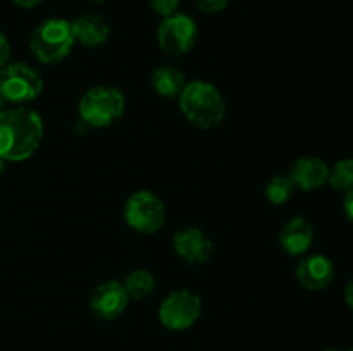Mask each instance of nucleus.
<instances>
[{
	"label": "nucleus",
	"instance_id": "nucleus-1",
	"mask_svg": "<svg viewBox=\"0 0 353 351\" xmlns=\"http://www.w3.org/2000/svg\"><path fill=\"white\" fill-rule=\"evenodd\" d=\"M43 120L30 107H12L0 114V157L6 162H23L34 155L43 140Z\"/></svg>",
	"mask_w": 353,
	"mask_h": 351
},
{
	"label": "nucleus",
	"instance_id": "nucleus-2",
	"mask_svg": "<svg viewBox=\"0 0 353 351\" xmlns=\"http://www.w3.org/2000/svg\"><path fill=\"white\" fill-rule=\"evenodd\" d=\"M178 100L183 116L199 129H212L219 126L226 116V102L221 92L217 86L203 79L190 81Z\"/></svg>",
	"mask_w": 353,
	"mask_h": 351
},
{
	"label": "nucleus",
	"instance_id": "nucleus-3",
	"mask_svg": "<svg viewBox=\"0 0 353 351\" xmlns=\"http://www.w3.org/2000/svg\"><path fill=\"white\" fill-rule=\"evenodd\" d=\"M74 43L71 23L54 17L34 28L30 38V50L41 64H57L71 54Z\"/></svg>",
	"mask_w": 353,
	"mask_h": 351
},
{
	"label": "nucleus",
	"instance_id": "nucleus-4",
	"mask_svg": "<svg viewBox=\"0 0 353 351\" xmlns=\"http://www.w3.org/2000/svg\"><path fill=\"white\" fill-rule=\"evenodd\" d=\"M126 98L116 86L99 85L90 88L79 100V117L92 127H107L124 112Z\"/></svg>",
	"mask_w": 353,
	"mask_h": 351
},
{
	"label": "nucleus",
	"instance_id": "nucleus-5",
	"mask_svg": "<svg viewBox=\"0 0 353 351\" xmlns=\"http://www.w3.org/2000/svg\"><path fill=\"white\" fill-rule=\"evenodd\" d=\"M43 92L40 72L24 62H12L0 69V96L10 105H26Z\"/></svg>",
	"mask_w": 353,
	"mask_h": 351
},
{
	"label": "nucleus",
	"instance_id": "nucleus-6",
	"mask_svg": "<svg viewBox=\"0 0 353 351\" xmlns=\"http://www.w3.org/2000/svg\"><path fill=\"white\" fill-rule=\"evenodd\" d=\"M124 220L140 234H155L165 224V205L162 198L148 189L133 193L124 203Z\"/></svg>",
	"mask_w": 353,
	"mask_h": 351
},
{
	"label": "nucleus",
	"instance_id": "nucleus-7",
	"mask_svg": "<svg viewBox=\"0 0 353 351\" xmlns=\"http://www.w3.org/2000/svg\"><path fill=\"white\" fill-rule=\"evenodd\" d=\"M199 38V28L195 21L186 14L174 12L162 17L157 28V43L162 52L172 57H183L193 50Z\"/></svg>",
	"mask_w": 353,
	"mask_h": 351
},
{
	"label": "nucleus",
	"instance_id": "nucleus-8",
	"mask_svg": "<svg viewBox=\"0 0 353 351\" xmlns=\"http://www.w3.org/2000/svg\"><path fill=\"white\" fill-rule=\"evenodd\" d=\"M202 313V299L195 291L179 289L165 296L159 306V320L169 330H186L195 326Z\"/></svg>",
	"mask_w": 353,
	"mask_h": 351
},
{
	"label": "nucleus",
	"instance_id": "nucleus-9",
	"mask_svg": "<svg viewBox=\"0 0 353 351\" xmlns=\"http://www.w3.org/2000/svg\"><path fill=\"white\" fill-rule=\"evenodd\" d=\"M130 299L123 282L105 281L93 289L90 296V312L100 320H116L126 312Z\"/></svg>",
	"mask_w": 353,
	"mask_h": 351
},
{
	"label": "nucleus",
	"instance_id": "nucleus-10",
	"mask_svg": "<svg viewBox=\"0 0 353 351\" xmlns=\"http://www.w3.org/2000/svg\"><path fill=\"white\" fill-rule=\"evenodd\" d=\"M172 248L185 264L202 265L212 257L214 244L199 227H183L172 237Z\"/></svg>",
	"mask_w": 353,
	"mask_h": 351
},
{
	"label": "nucleus",
	"instance_id": "nucleus-11",
	"mask_svg": "<svg viewBox=\"0 0 353 351\" xmlns=\"http://www.w3.org/2000/svg\"><path fill=\"white\" fill-rule=\"evenodd\" d=\"M296 281L307 291H323L334 279V265L326 255H309L296 265Z\"/></svg>",
	"mask_w": 353,
	"mask_h": 351
},
{
	"label": "nucleus",
	"instance_id": "nucleus-12",
	"mask_svg": "<svg viewBox=\"0 0 353 351\" xmlns=\"http://www.w3.org/2000/svg\"><path fill=\"white\" fill-rule=\"evenodd\" d=\"M330 167L319 157H302L293 162L290 167L288 178L295 184L296 189L302 191H314L327 182Z\"/></svg>",
	"mask_w": 353,
	"mask_h": 351
},
{
	"label": "nucleus",
	"instance_id": "nucleus-13",
	"mask_svg": "<svg viewBox=\"0 0 353 351\" xmlns=\"http://www.w3.org/2000/svg\"><path fill=\"white\" fill-rule=\"evenodd\" d=\"M314 241L312 224L305 217H292L279 231V244L292 257H300Z\"/></svg>",
	"mask_w": 353,
	"mask_h": 351
},
{
	"label": "nucleus",
	"instance_id": "nucleus-14",
	"mask_svg": "<svg viewBox=\"0 0 353 351\" xmlns=\"http://www.w3.org/2000/svg\"><path fill=\"white\" fill-rule=\"evenodd\" d=\"M74 40L85 47H100L110 36V26L102 16L97 14H85L71 23Z\"/></svg>",
	"mask_w": 353,
	"mask_h": 351
},
{
	"label": "nucleus",
	"instance_id": "nucleus-15",
	"mask_svg": "<svg viewBox=\"0 0 353 351\" xmlns=\"http://www.w3.org/2000/svg\"><path fill=\"white\" fill-rule=\"evenodd\" d=\"M150 85L159 96L168 100L179 98L186 83L185 74L172 65H161L150 76Z\"/></svg>",
	"mask_w": 353,
	"mask_h": 351
},
{
	"label": "nucleus",
	"instance_id": "nucleus-16",
	"mask_svg": "<svg viewBox=\"0 0 353 351\" xmlns=\"http://www.w3.org/2000/svg\"><path fill=\"white\" fill-rule=\"evenodd\" d=\"M123 284L130 298L141 299L154 292L157 281H155V275L147 268H134L126 275Z\"/></svg>",
	"mask_w": 353,
	"mask_h": 351
},
{
	"label": "nucleus",
	"instance_id": "nucleus-17",
	"mask_svg": "<svg viewBox=\"0 0 353 351\" xmlns=\"http://www.w3.org/2000/svg\"><path fill=\"white\" fill-rule=\"evenodd\" d=\"M327 182L338 193H348L353 189V158H341L330 167Z\"/></svg>",
	"mask_w": 353,
	"mask_h": 351
},
{
	"label": "nucleus",
	"instance_id": "nucleus-18",
	"mask_svg": "<svg viewBox=\"0 0 353 351\" xmlns=\"http://www.w3.org/2000/svg\"><path fill=\"white\" fill-rule=\"evenodd\" d=\"M295 189V184H293L288 176H274L265 184V198L272 205H283V203L292 198Z\"/></svg>",
	"mask_w": 353,
	"mask_h": 351
},
{
	"label": "nucleus",
	"instance_id": "nucleus-19",
	"mask_svg": "<svg viewBox=\"0 0 353 351\" xmlns=\"http://www.w3.org/2000/svg\"><path fill=\"white\" fill-rule=\"evenodd\" d=\"M181 0H148V6L152 7L155 14L162 17H168L171 14L176 12V9L179 7Z\"/></svg>",
	"mask_w": 353,
	"mask_h": 351
},
{
	"label": "nucleus",
	"instance_id": "nucleus-20",
	"mask_svg": "<svg viewBox=\"0 0 353 351\" xmlns=\"http://www.w3.org/2000/svg\"><path fill=\"white\" fill-rule=\"evenodd\" d=\"M195 3L203 14H219L226 9L230 0H195Z\"/></svg>",
	"mask_w": 353,
	"mask_h": 351
},
{
	"label": "nucleus",
	"instance_id": "nucleus-21",
	"mask_svg": "<svg viewBox=\"0 0 353 351\" xmlns=\"http://www.w3.org/2000/svg\"><path fill=\"white\" fill-rule=\"evenodd\" d=\"M9 58H10V45L9 41H7L6 34L0 31V69H2L3 65L9 64Z\"/></svg>",
	"mask_w": 353,
	"mask_h": 351
},
{
	"label": "nucleus",
	"instance_id": "nucleus-22",
	"mask_svg": "<svg viewBox=\"0 0 353 351\" xmlns=\"http://www.w3.org/2000/svg\"><path fill=\"white\" fill-rule=\"evenodd\" d=\"M343 212H345V215H347V219L353 222V189H350L348 193H345Z\"/></svg>",
	"mask_w": 353,
	"mask_h": 351
},
{
	"label": "nucleus",
	"instance_id": "nucleus-23",
	"mask_svg": "<svg viewBox=\"0 0 353 351\" xmlns=\"http://www.w3.org/2000/svg\"><path fill=\"white\" fill-rule=\"evenodd\" d=\"M345 301L353 310V277L345 286Z\"/></svg>",
	"mask_w": 353,
	"mask_h": 351
},
{
	"label": "nucleus",
	"instance_id": "nucleus-24",
	"mask_svg": "<svg viewBox=\"0 0 353 351\" xmlns=\"http://www.w3.org/2000/svg\"><path fill=\"white\" fill-rule=\"evenodd\" d=\"M12 2L16 3V6L24 7V9H33V7L40 6V3L43 2V0H12Z\"/></svg>",
	"mask_w": 353,
	"mask_h": 351
},
{
	"label": "nucleus",
	"instance_id": "nucleus-25",
	"mask_svg": "<svg viewBox=\"0 0 353 351\" xmlns=\"http://www.w3.org/2000/svg\"><path fill=\"white\" fill-rule=\"evenodd\" d=\"M6 109H7V102L2 98V96H0V114H2Z\"/></svg>",
	"mask_w": 353,
	"mask_h": 351
},
{
	"label": "nucleus",
	"instance_id": "nucleus-26",
	"mask_svg": "<svg viewBox=\"0 0 353 351\" xmlns=\"http://www.w3.org/2000/svg\"><path fill=\"white\" fill-rule=\"evenodd\" d=\"M3 172H6V160H3V158L0 157V176H2Z\"/></svg>",
	"mask_w": 353,
	"mask_h": 351
},
{
	"label": "nucleus",
	"instance_id": "nucleus-27",
	"mask_svg": "<svg viewBox=\"0 0 353 351\" xmlns=\"http://www.w3.org/2000/svg\"><path fill=\"white\" fill-rule=\"evenodd\" d=\"M324 351H340V350H334V348H327V350H324Z\"/></svg>",
	"mask_w": 353,
	"mask_h": 351
},
{
	"label": "nucleus",
	"instance_id": "nucleus-28",
	"mask_svg": "<svg viewBox=\"0 0 353 351\" xmlns=\"http://www.w3.org/2000/svg\"><path fill=\"white\" fill-rule=\"evenodd\" d=\"M90 2H103V0H90Z\"/></svg>",
	"mask_w": 353,
	"mask_h": 351
},
{
	"label": "nucleus",
	"instance_id": "nucleus-29",
	"mask_svg": "<svg viewBox=\"0 0 353 351\" xmlns=\"http://www.w3.org/2000/svg\"><path fill=\"white\" fill-rule=\"evenodd\" d=\"M348 351H353V348H352V350H348Z\"/></svg>",
	"mask_w": 353,
	"mask_h": 351
}]
</instances>
